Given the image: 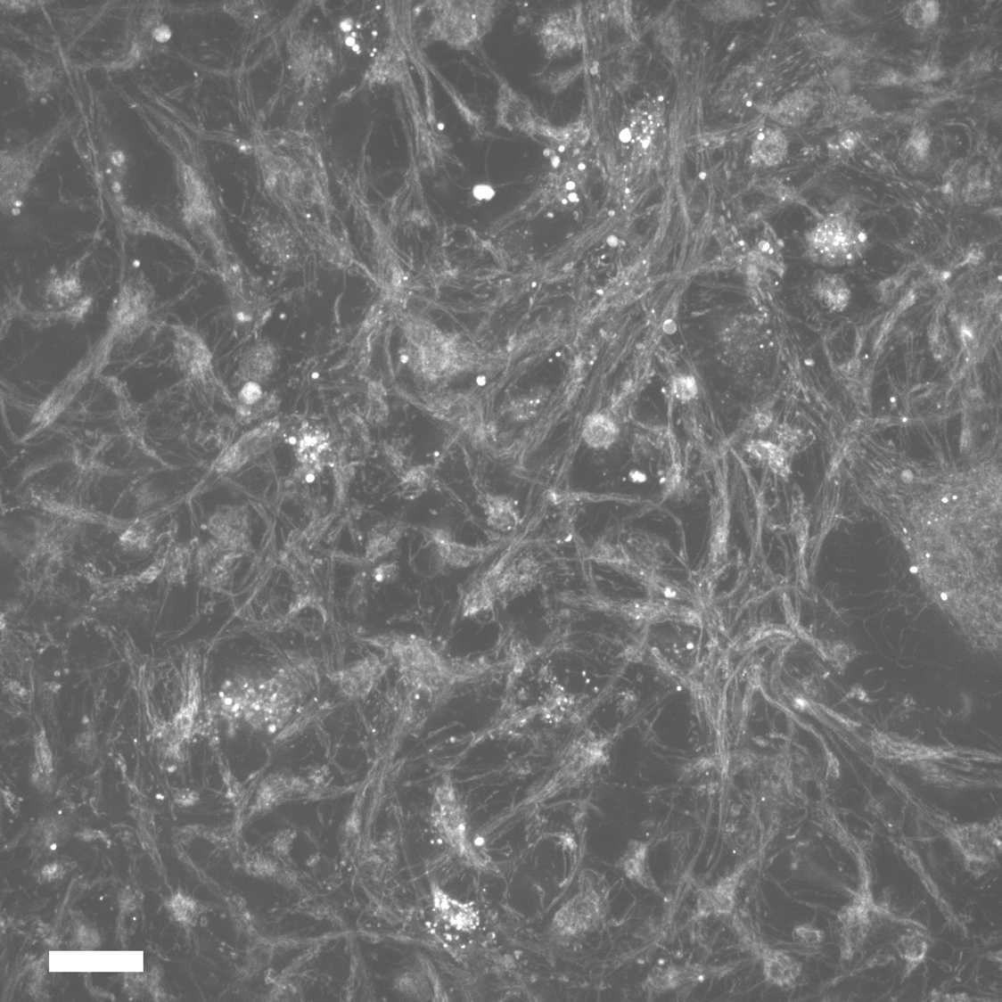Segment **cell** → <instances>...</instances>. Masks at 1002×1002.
Masks as SVG:
<instances>
[{"instance_id": "obj_23", "label": "cell", "mask_w": 1002, "mask_h": 1002, "mask_svg": "<svg viewBox=\"0 0 1002 1002\" xmlns=\"http://www.w3.org/2000/svg\"><path fill=\"white\" fill-rule=\"evenodd\" d=\"M820 300L834 311H843L850 301V290L838 275L823 274L816 286Z\"/></svg>"}, {"instance_id": "obj_4", "label": "cell", "mask_w": 1002, "mask_h": 1002, "mask_svg": "<svg viewBox=\"0 0 1002 1002\" xmlns=\"http://www.w3.org/2000/svg\"><path fill=\"white\" fill-rule=\"evenodd\" d=\"M432 816L436 829L450 847L464 858H475L465 814L451 784H443L436 792Z\"/></svg>"}, {"instance_id": "obj_10", "label": "cell", "mask_w": 1002, "mask_h": 1002, "mask_svg": "<svg viewBox=\"0 0 1002 1002\" xmlns=\"http://www.w3.org/2000/svg\"><path fill=\"white\" fill-rule=\"evenodd\" d=\"M433 543L441 561L454 569H466L478 565L487 559L492 547H480L460 544L452 539L447 531L435 530Z\"/></svg>"}, {"instance_id": "obj_40", "label": "cell", "mask_w": 1002, "mask_h": 1002, "mask_svg": "<svg viewBox=\"0 0 1002 1002\" xmlns=\"http://www.w3.org/2000/svg\"><path fill=\"white\" fill-rule=\"evenodd\" d=\"M899 285L900 282L899 281V279L891 278L881 283V284L878 286V289L880 291L881 296H883L885 300H888L889 298H891L893 294H895L896 290L899 287Z\"/></svg>"}, {"instance_id": "obj_28", "label": "cell", "mask_w": 1002, "mask_h": 1002, "mask_svg": "<svg viewBox=\"0 0 1002 1002\" xmlns=\"http://www.w3.org/2000/svg\"><path fill=\"white\" fill-rule=\"evenodd\" d=\"M401 535L402 529L399 525H382V529L374 533V538L369 540L368 559L374 562L392 552Z\"/></svg>"}, {"instance_id": "obj_1", "label": "cell", "mask_w": 1002, "mask_h": 1002, "mask_svg": "<svg viewBox=\"0 0 1002 1002\" xmlns=\"http://www.w3.org/2000/svg\"><path fill=\"white\" fill-rule=\"evenodd\" d=\"M808 255L816 263L835 267L852 264L866 252L868 239L850 213L829 215L807 236Z\"/></svg>"}, {"instance_id": "obj_34", "label": "cell", "mask_w": 1002, "mask_h": 1002, "mask_svg": "<svg viewBox=\"0 0 1002 1002\" xmlns=\"http://www.w3.org/2000/svg\"><path fill=\"white\" fill-rule=\"evenodd\" d=\"M432 471L430 466H416L406 472L403 487L410 494L419 496L430 486Z\"/></svg>"}, {"instance_id": "obj_16", "label": "cell", "mask_w": 1002, "mask_h": 1002, "mask_svg": "<svg viewBox=\"0 0 1002 1002\" xmlns=\"http://www.w3.org/2000/svg\"><path fill=\"white\" fill-rule=\"evenodd\" d=\"M649 847L644 842L632 840L620 860V869L625 875L637 884L658 891V886L651 875L648 863Z\"/></svg>"}, {"instance_id": "obj_41", "label": "cell", "mask_w": 1002, "mask_h": 1002, "mask_svg": "<svg viewBox=\"0 0 1002 1002\" xmlns=\"http://www.w3.org/2000/svg\"><path fill=\"white\" fill-rule=\"evenodd\" d=\"M494 191L488 187V185H479V187H476L474 190V195L479 199H490L494 196Z\"/></svg>"}, {"instance_id": "obj_24", "label": "cell", "mask_w": 1002, "mask_h": 1002, "mask_svg": "<svg viewBox=\"0 0 1002 1002\" xmlns=\"http://www.w3.org/2000/svg\"><path fill=\"white\" fill-rule=\"evenodd\" d=\"M929 150H931V137L925 128H916L901 150L904 166L911 171H923L928 165Z\"/></svg>"}, {"instance_id": "obj_19", "label": "cell", "mask_w": 1002, "mask_h": 1002, "mask_svg": "<svg viewBox=\"0 0 1002 1002\" xmlns=\"http://www.w3.org/2000/svg\"><path fill=\"white\" fill-rule=\"evenodd\" d=\"M894 949L899 958L904 961L905 974L909 975L924 963L929 951V942L924 934L911 932L900 934L894 942Z\"/></svg>"}, {"instance_id": "obj_25", "label": "cell", "mask_w": 1002, "mask_h": 1002, "mask_svg": "<svg viewBox=\"0 0 1002 1002\" xmlns=\"http://www.w3.org/2000/svg\"><path fill=\"white\" fill-rule=\"evenodd\" d=\"M940 15V5L933 0H917L904 8L903 19L913 29H927L934 26Z\"/></svg>"}, {"instance_id": "obj_35", "label": "cell", "mask_w": 1002, "mask_h": 1002, "mask_svg": "<svg viewBox=\"0 0 1002 1002\" xmlns=\"http://www.w3.org/2000/svg\"><path fill=\"white\" fill-rule=\"evenodd\" d=\"M792 936L797 944L803 945L805 948L819 947L826 939V934L822 929L808 924L797 925Z\"/></svg>"}, {"instance_id": "obj_33", "label": "cell", "mask_w": 1002, "mask_h": 1002, "mask_svg": "<svg viewBox=\"0 0 1002 1002\" xmlns=\"http://www.w3.org/2000/svg\"><path fill=\"white\" fill-rule=\"evenodd\" d=\"M190 565V552L184 546H176L165 560L168 579L172 583H181L187 575Z\"/></svg>"}, {"instance_id": "obj_6", "label": "cell", "mask_w": 1002, "mask_h": 1002, "mask_svg": "<svg viewBox=\"0 0 1002 1002\" xmlns=\"http://www.w3.org/2000/svg\"><path fill=\"white\" fill-rule=\"evenodd\" d=\"M214 539L228 551L238 554L245 551L248 541V515L245 507L227 506L219 509L209 522Z\"/></svg>"}, {"instance_id": "obj_12", "label": "cell", "mask_w": 1002, "mask_h": 1002, "mask_svg": "<svg viewBox=\"0 0 1002 1002\" xmlns=\"http://www.w3.org/2000/svg\"><path fill=\"white\" fill-rule=\"evenodd\" d=\"M739 877L736 875L727 876L707 891H702L698 902V915L702 918L710 916H729L735 908Z\"/></svg>"}, {"instance_id": "obj_11", "label": "cell", "mask_w": 1002, "mask_h": 1002, "mask_svg": "<svg viewBox=\"0 0 1002 1002\" xmlns=\"http://www.w3.org/2000/svg\"><path fill=\"white\" fill-rule=\"evenodd\" d=\"M276 430L277 428L273 427V423H270L267 426L259 427L254 431L244 436L236 446H234L228 452H226L224 456L220 459V470L222 472L238 470V468L246 464L250 457L261 454L263 450L269 447Z\"/></svg>"}, {"instance_id": "obj_7", "label": "cell", "mask_w": 1002, "mask_h": 1002, "mask_svg": "<svg viewBox=\"0 0 1002 1002\" xmlns=\"http://www.w3.org/2000/svg\"><path fill=\"white\" fill-rule=\"evenodd\" d=\"M539 572L540 564L532 556L505 564L495 585L497 600L509 599L530 591L537 583Z\"/></svg>"}, {"instance_id": "obj_26", "label": "cell", "mask_w": 1002, "mask_h": 1002, "mask_svg": "<svg viewBox=\"0 0 1002 1002\" xmlns=\"http://www.w3.org/2000/svg\"><path fill=\"white\" fill-rule=\"evenodd\" d=\"M645 989L653 995H661L681 987V967L675 965H657L650 972L645 981Z\"/></svg>"}, {"instance_id": "obj_21", "label": "cell", "mask_w": 1002, "mask_h": 1002, "mask_svg": "<svg viewBox=\"0 0 1002 1002\" xmlns=\"http://www.w3.org/2000/svg\"><path fill=\"white\" fill-rule=\"evenodd\" d=\"M868 103L856 95H842L831 101L826 108V117L831 123L850 124L869 117Z\"/></svg>"}, {"instance_id": "obj_15", "label": "cell", "mask_w": 1002, "mask_h": 1002, "mask_svg": "<svg viewBox=\"0 0 1002 1002\" xmlns=\"http://www.w3.org/2000/svg\"><path fill=\"white\" fill-rule=\"evenodd\" d=\"M815 107V99L807 90L791 93L783 98L771 111L776 122L786 127H798L806 122Z\"/></svg>"}, {"instance_id": "obj_5", "label": "cell", "mask_w": 1002, "mask_h": 1002, "mask_svg": "<svg viewBox=\"0 0 1002 1002\" xmlns=\"http://www.w3.org/2000/svg\"><path fill=\"white\" fill-rule=\"evenodd\" d=\"M435 418L472 435H481L484 430L480 403L467 394L436 396L428 403Z\"/></svg>"}, {"instance_id": "obj_9", "label": "cell", "mask_w": 1002, "mask_h": 1002, "mask_svg": "<svg viewBox=\"0 0 1002 1002\" xmlns=\"http://www.w3.org/2000/svg\"><path fill=\"white\" fill-rule=\"evenodd\" d=\"M434 909L439 916L456 931L472 932L480 925V916L472 903L462 902L444 892L439 885H432Z\"/></svg>"}, {"instance_id": "obj_22", "label": "cell", "mask_w": 1002, "mask_h": 1002, "mask_svg": "<svg viewBox=\"0 0 1002 1002\" xmlns=\"http://www.w3.org/2000/svg\"><path fill=\"white\" fill-rule=\"evenodd\" d=\"M618 435V427L608 415L597 414L586 420L583 439L589 448H608L616 442Z\"/></svg>"}, {"instance_id": "obj_31", "label": "cell", "mask_w": 1002, "mask_h": 1002, "mask_svg": "<svg viewBox=\"0 0 1002 1002\" xmlns=\"http://www.w3.org/2000/svg\"><path fill=\"white\" fill-rule=\"evenodd\" d=\"M750 452L757 458L765 460L771 466L772 470L784 474L788 471V464L785 452L781 448L773 446L771 443L758 441L750 446Z\"/></svg>"}, {"instance_id": "obj_2", "label": "cell", "mask_w": 1002, "mask_h": 1002, "mask_svg": "<svg viewBox=\"0 0 1002 1002\" xmlns=\"http://www.w3.org/2000/svg\"><path fill=\"white\" fill-rule=\"evenodd\" d=\"M605 886L591 875L584 879L580 891L555 913L553 932L560 939H577L591 932L604 916Z\"/></svg>"}, {"instance_id": "obj_20", "label": "cell", "mask_w": 1002, "mask_h": 1002, "mask_svg": "<svg viewBox=\"0 0 1002 1002\" xmlns=\"http://www.w3.org/2000/svg\"><path fill=\"white\" fill-rule=\"evenodd\" d=\"M182 365L189 374L203 375L211 366V354L197 335L185 333L181 336L179 347Z\"/></svg>"}, {"instance_id": "obj_27", "label": "cell", "mask_w": 1002, "mask_h": 1002, "mask_svg": "<svg viewBox=\"0 0 1002 1002\" xmlns=\"http://www.w3.org/2000/svg\"><path fill=\"white\" fill-rule=\"evenodd\" d=\"M152 525L147 522H139L127 529L119 538V545L126 553L139 554L147 553L152 546Z\"/></svg>"}, {"instance_id": "obj_32", "label": "cell", "mask_w": 1002, "mask_h": 1002, "mask_svg": "<svg viewBox=\"0 0 1002 1002\" xmlns=\"http://www.w3.org/2000/svg\"><path fill=\"white\" fill-rule=\"evenodd\" d=\"M544 402L545 396L543 394L525 396V398L512 403L511 407H509V417L517 423L530 422L539 415Z\"/></svg>"}, {"instance_id": "obj_17", "label": "cell", "mask_w": 1002, "mask_h": 1002, "mask_svg": "<svg viewBox=\"0 0 1002 1002\" xmlns=\"http://www.w3.org/2000/svg\"><path fill=\"white\" fill-rule=\"evenodd\" d=\"M484 512L491 529L507 533L519 527L520 513L511 497L488 495L484 497Z\"/></svg>"}, {"instance_id": "obj_39", "label": "cell", "mask_w": 1002, "mask_h": 1002, "mask_svg": "<svg viewBox=\"0 0 1002 1002\" xmlns=\"http://www.w3.org/2000/svg\"><path fill=\"white\" fill-rule=\"evenodd\" d=\"M396 573H398V567H396V564L385 563L380 565V567L374 571V578L378 583H388V581L392 580L396 577Z\"/></svg>"}, {"instance_id": "obj_29", "label": "cell", "mask_w": 1002, "mask_h": 1002, "mask_svg": "<svg viewBox=\"0 0 1002 1002\" xmlns=\"http://www.w3.org/2000/svg\"><path fill=\"white\" fill-rule=\"evenodd\" d=\"M991 183L990 177L981 166L973 167L966 176L963 197L967 203L976 204L990 197Z\"/></svg>"}, {"instance_id": "obj_3", "label": "cell", "mask_w": 1002, "mask_h": 1002, "mask_svg": "<svg viewBox=\"0 0 1002 1002\" xmlns=\"http://www.w3.org/2000/svg\"><path fill=\"white\" fill-rule=\"evenodd\" d=\"M949 843L968 861H983L995 866L1001 852V821L989 824L969 823L955 825L945 832Z\"/></svg>"}, {"instance_id": "obj_13", "label": "cell", "mask_w": 1002, "mask_h": 1002, "mask_svg": "<svg viewBox=\"0 0 1002 1002\" xmlns=\"http://www.w3.org/2000/svg\"><path fill=\"white\" fill-rule=\"evenodd\" d=\"M277 366V350L269 341H259L245 353L239 374L244 382L261 383Z\"/></svg>"}, {"instance_id": "obj_38", "label": "cell", "mask_w": 1002, "mask_h": 1002, "mask_svg": "<svg viewBox=\"0 0 1002 1002\" xmlns=\"http://www.w3.org/2000/svg\"><path fill=\"white\" fill-rule=\"evenodd\" d=\"M160 494L158 489L151 487L149 486V484H145V486H144L140 489L139 494H137L136 504L141 511H145V509H148L160 503Z\"/></svg>"}, {"instance_id": "obj_18", "label": "cell", "mask_w": 1002, "mask_h": 1002, "mask_svg": "<svg viewBox=\"0 0 1002 1002\" xmlns=\"http://www.w3.org/2000/svg\"><path fill=\"white\" fill-rule=\"evenodd\" d=\"M788 151V141L781 129H768L760 134L753 144V156L759 164L766 167H776L785 159Z\"/></svg>"}, {"instance_id": "obj_36", "label": "cell", "mask_w": 1002, "mask_h": 1002, "mask_svg": "<svg viewBox=\"0 0 1002 1002\" xmlns=\"http://www.w3.org/2000/svg\"><path fill=\"white\" fill-rule=\"evenodd\" d=\"M858 143V135L853 132H844L836 137V140L832 142L829 150L831 155L834 157H844L848 152L855 149L856 144Z\"/></svg>"}, {"instance_id": "obj_42", "label": "cell", "mask_w": 1002, "mask_h": 1002, "mask_svg": "<svg viewBox=\"0 0 1002 1002\" xmlns=\"http://www.w3.org/2000/svg\"><path fill=\"white\" fill-rule=\"evenodd\" d=\"M942 998H943L942 1000H945V1001H966V1000H968V997L966 995H965V993H959V995H948V996H944Z\"/></svg>"}, {"instance_id": "obj_14", "label": "cell", "mask_w": 1002, "mask_h": 1002, "mask_svg": "<svg viewBox=\"0 0 1002 1002\" xmlns=\"http://www.w3.org/2000/svg\"><path fill=\"white\" fill-rule=\"evenodd\" d=\"M763 973L768 982L781 989H792L797 984L802 973V965L787 953L765 949L763 951Z\"/></svg>"}, {"instance_id": "obj_8", "label": "cell", "mask_w": 1002, "mask_h": 1002, "mask_svg": "<svg viewBox=\"0 0 1002 1002\" xmlns=\"http://www.w3.org/2000/svg\"><path fill=\"white\" fill-rule=\"evenodd\" d=\"M384 670L382 661L376 657H368L342 670L338 674L337 680L347 697L365 698L382 677Z\"/></svg>"}, {"instance_id": "obj_37", "label": "cell", "mask_w": 1002, "mask_h": 1002, "mask_svg": "<svg viewBox=\"0 0 1002 1002\" xmlns=\"http://www.w3.org/2000/svg\"><path fill=\"white\" fill-rule=\"evenodd\" d=\"M673 391L677 398L689 400L697 393L696 382L692 377H681L675 380Z\"/></svg>"}, {"instance_id": "obj_43", "label": "cell", "mask_w": 1002, "mask_h": 1002, "mask_svg": "<svg viewBox=\"0 0 1002 1002\" xmlns=\"http://www.w3.org/2000/svg\"><path fill=\"white\" fill-rule=\"evenodd\" d=\"M156 37L160 40V42H165V40L169 37V31L165 28L159 29L156 31Z\"/></svg>"}, {"instance_id": "obj_30", "label": "cell", "mask_w": 1002, "mask_h": 1002, "mask_svg": "<svg viewBox=\"0 0 1002 1002\" xmlns=\"http://www.w3.org/2000/svg\"><path fill=\"white\" fill-rule=\"evenodd\" d=\"M805 43L815 53L837 56L844 53L847 44L842 37L825 30H814L805 36Z\"/></svg>"}]
</instances>
